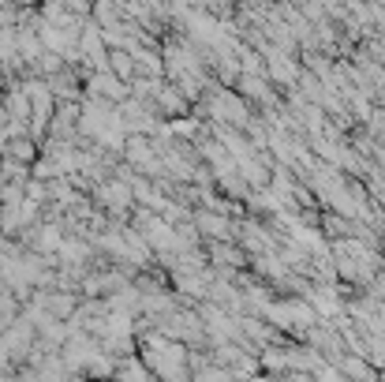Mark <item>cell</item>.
I'll use <instances>...</instances> for the list:
<instances>
[{"mask_svg": "<svg viewBox=\"0 0 385 382\" xmlns=\"http://www.w3.org/2000/svg\"><path fill=\"white\" fill-rule=\"evenodd\" d=\"M98 352H101V349L94 345L90 333H75V338L64 345V356H60V364H64V371H75V367L82 371V367H87Z\"/></svg>", "mask_w": 385, "mask_h": 382, "instance_id": "1", "label": "cell"}, {"mask_svg": "<svg viewBox=\"0 0 385 382\" xmlns=\"http://www.w3.org/2000/svg\"><path fill=\"white\" fill-rule=\"evenodd\" d=\"M124 154H127V161L131 165H139L142 173H158L161 169V161H158V154H153V142L146 139V135H131L127 139V147H124Z\"/></svg>", "mask_w": 385, "mask_h": 382, "instance_id": "2", "label": "cell"}, {"mask_svg": "<svg viewBox=\"0 0 385 382\" xmlns=\"http://www.w3.org/2000/svg\"><path fill=\"white\" fill-rule=\"evenodd\" d=\"M30 341H34V326H30V322H23V319H15V322H11V326H8V333L0 338V345L8 349V356H27Z\"/></svg>", "mask_w": 385, "mask_h": 382, "instance_id": "3", "label": "cell"}, {"mask_svg": "<svg viewBox=\"0 0 385 382\" xmlns=\"http://www.w3.org/2000/svg\"><path fill=\"white\" fill-rule=\"evenodd\" d=\"M90 90L98 94V98H109V101H127V87L120 82L113 71H98V75H90Z\"/></svg>", "mask_w": 385, "mask_h": 382, "instance_id": "4", "label": "cell"}, {"mask_svg": "<svg viewBox=\"0 0 385 382\" xmlns=\"http://www.w3.org/2000/svg\"><path fill=\"white\" fill-rule=\"evenodd\" d=\"M292 233V244L299 247V252H310V255H326L329 247H326V236H322L318 229H307L303 221L296 225V229H288Z\"/></svg>", "mask_w": 385, "mask_h": 382, "instance_id": "5", "label": "cell"}, {"mask_svg": "<svg viewBox=\"0 0 385 382\" xmlns=\"http://www.w3.org/2000/svg\"><path fill=\"white\" fill-rule=\"evenodd\" d=\"M307 304L315 307V315H326V319H341V312H344V307L336 304V289H333V285H318V292H310Z\"/></svg>", "mask_w": 385, "mask_h": 382, "instance_id": "6", "label": "cell"}, {"mask_svg": "<svg viewBox=\"0 0 385 382\" xmlns=\"http://www.w3.org/2000/svg\"><path fill=\"white\" fill-rule=\"evenodd\" d=\"M38 42H42L45 53H56V56L71 49V34L64 27H53V23H45V27L38 30Z\"/></svg>", "mask_w": 385, "mask_h": 382, "instance_id": "7", "label": "cell"}, {"mask_svg": "<svg viewBox=\"0 0 385 382\" xmlns=\"http://www.w3.org/2000/svg\"><path fill=\"white\" fill-rule=\"evenodd\" d=\"M266 56H270V64H266V71L277 79V82H288V87H292L296 82V75H299V68L288 61V56L281 53V49H266Z\"/></svg>", "mask_w": 385, "mask_h": 382, "instance_id": "8", "label": "cell"}, {"mask_svg": "<svg viewBox=\"0 0 385 382\" xmlns=\"http://www.w3.org/2000/svg\"><path fill=\"white\" fill-rule=\"evenodd\" d=\"M38 304L49 312V319H71L75 315V296H68V292H53V296H38Z\"/></svg>", "mask_w": 385, "mask_h": 382, "instance_id": "9", "label": "cell"}, {"mask_svg": "<svg viewBox=\"0 0 385 382\" xmlns=\"http://www.w3.org/2000/svg\"><path fill=\"white\" fill-rule=\"evenodd\" d=\"M101 199L109 202L113 210H131V199H135V195H131V184H124V180H109V184L101 187Z\"/></svg>", "mask_w": 385, "mask_h": 382, "instance_id": "10", "label": "cell"}, {"mask_svg": "<svg viewBox=\"0 0 385 382\" xmlns=\"http://www.w3.org/2000/svg\"><path fill=\"white\" fill-rule=\"evenodd\" d=\"M131 333H135L131 312H109L105 315V338H131Z\"/></svg>", "mask_w": 385, "mask_h": 382, "instance_id": "11", "label": "cell"}, {"mask_svg": "<svg viewBox=\"0 0 385 382\" xmlns=\"http://www.w3.org/2000/svg\"><path fill=\"white\" fill-rule=\"evenodd\" d=\"M4 105H8V121L11 124H27L30 121V98L23 94V87L11 90L8 98H4Z\"/></svg>", "mask_w": 385, "mask_h": 382, "instance_id": "12", "label": "cell"}, {"mask_svg": "<svg viewBox=\"0 0 385 382\" xmlns=\"http://www.w3.org/2000/svg\"><path fill=\"white\" fill-rule=\"evenodd\" d=\"M333 367H336L341 375H348V378L370 382V371H367V364L359 360V356H336V360H333Z\"/></svg>", "mask_w": 385, "mask_h": 382, "instance_id": "13", "label": "cell"}, {"mask_svg": "<svg viewBox=\"0 0 385 382\" xmlns=\"http://www.w3.org/2000/svg\"><path fill=\"white\" fill-rule=\"evenodd\" d=\"M109 68H113V75L124 82V87L135 79V61H131V53H124V49H116V53L109 56Z\"/></svg>", "mask_w": 385, "mask_h": 382, "instance_id": "14", "label": "cell"}, {"mask_svg": "<svg viewBox=\"0 0 385 382\" xmlns=\"http://www.w3.org/2000/svg\"><path fill=\"white\" fill-rule=\"evenodd\" d=\"M45 49H42V42H38V34H19V64H27V61H42Z\"/></svg>", "mask_w": 385, "mask_h": 382, "instance_id": "15", "label": "cell"}, {"mask_svg": "<svg viewBox=\"0 0 385 382\" xmlns=\"http://www.w3.org/2000/svg\"><path fill=\"white\" fill-rule=\"evenodd\" d=\"M262 315H266L277 330H292V312H288V304H281V300H270Z\"/></svg>", "mask_w": 385, "mask_h": 382, "instance_id": "16", "label": "cell"}, {"mask_svg": "<svg viewBox=\"0 0 385 382\" xmlns=\"http://www.w3.org/2000/svg\"><path fill=\"white\" fill-rule=\"evenodd\" d=\"M288 312H292V326H315V322H318V315H315V307H310L307 300H292V304H288Z\"/></svg>", "mask_w": 385, "mask_h": 382, "instance_id": "17", "label": "cell"}, {"mask_svg": "<svg viewBox=\"0 0 385 382\" xmlns=\"http://www.w3.org/2000/svg\"><path fill=\"white\" fill-rule=\"evenodd\" d=\"M60 244H64V233H60V225H56V221H53V225H45V229L38 233V247H42V252L56 255V252H60Z\"/></svg>", "mask_w": 385, "mask_h": 382, "instance_id": "18", "label": "cell"}, {"mask_svg": "<svg viewBox=\"0 0 385 382\" xmlns=\"http://www.w3.org/2000/svg\"><path fill=\"white\" fill-rule=\"evenodd\" d=\"M228 375H232V378H258V360H255V356H239V360L232 364V367H228Z\"/></svg>", "mask_w": 385, "mask_h": 382, "instance_id": "19", "label": "cell"}, {"mask_svg": "<svg viewBox=\"0 0 385 382\" xmlns=\"http://www.w3.org/2000/svg\"><path fill=\"white\" fill-rule=\"evenodd\" d=\"M258 364L266 367V371H284V367H288V352H281V349H273V345H266Z\"/></svg>", "mask_w": 385, "mask_h": 382, "instance_id": "20", "label": "cell"}, {"mask_svg": "<svg viewBox=\"0 0 385 382\" xmlns=\"http://www.w3.org/2000/svg\"><path fill=\"white\" fill-rule=\"evenodd\" d=\"M198 233H210V236H228V221L217 218V214H198Z\"/></svg>", "mask_w": 385, "mask_h": 382, "instance_id": "21", "label": "cell"}, {"mask_svg": "<svg viewBox=\"0 0 385 382\" xmlns=\"http://www.w3.org/2000/svg\"><path fill=\"white\" fill-rule=\"evenodd\" d=\"M4 150H8V158H11V161H19V165L34 158V142H30V139H11Z\"/></svg>", "mask_w": 385, "mask_h": 382, "instance_id": "22", "label": "cell"}, {"mask_svg": "<svg viewBox=\"0 0 385 382\" xmlns=\"http://www.w3.org/2000/svg\"><path fill=\"white\" fill-rule=\"evenodd\" d=\"M239 87H244V94H251V98L270 101V87H266V79H247V75H239Z\"/></svg>", "mask_w": 385, "mask_h": 382, "instance_id": "23", "label": "cell"}, {"mask_svg": "<svg viewBox=\"0 0 385 382\" xmlns=\"http://www.w3.org/2000/svg\"><path fill=\"white\" fill-rule=\"evenodd\" d=\"M120 382H150V371L139 360H127L124 367H120Z\"/></svg>", "mask_w": 385, "mask_h": 382, "instance_id": "24", "label": "cell"}, {"mask_svg": "<svg viewBox=\"0 0 385 382\" xmlns=\"http://www.w3.org/2000/svg\"><path fill=\"white\" fill-rule=\"evenodd\" d=\"M206 281H210V278H191V273H179V270H176V285H179L184 292H191V296H202V292H206Z\"/></svg>", "mask_w": 385, "mask_h": 382, "instance_id": "25", "label": "cell"}, {"mask_svg": "<svg viewBox=\"0 0 385 382\" xmlns=\"http://www.w3.org/2000/svg\"><path fill=\"white\" fill-rule=\"evenodd\" d=\"M270 180H273V195H277V199H281V195H292V191H296V184H292V176H288V169H273Z\"/></svg>", "mask_w": 385, "mask_h": 382, "instance_id": "26", "label": "cell"}, {"mask_svg": "<svg viewBox=\"0 0 385 382\" xmlns=\"http://www.w3.org/2000/svg\"><path fill=\"white\" fill-rule=\"evenodd\" d=\"M158 101H161V109H168V113H184V98H179L172 87H161L158 90Z\"/></svg>", "mask_w": 385, "mask_h": 382, "instance_id": "27", "label": "cell"}, {"mask_svg": "<svg viewBox=\"0 0 385 382\" xmlns=\"http://www.w3.org/2000/svg\"><path fill=\"white\" fill-rule=\"evenodd\" d=\"M64 262H82L87 259V244H75V240H64L60 244V252H56Z\"/></svg>", "mask_w": 385, "mask_h": 382, "instance_id": "28", "label": "cell"}, {"mask_svg": "<svg viewBox=\"0 0 385 382\" xmlns=\"http://www.w3.org/2000/svg\"><path fill=\"white\" fill-rule=\"evenodd\" d=\"M87 371H90L94 378H109V375H113V360H109L105 352H98V356L87 364Z\"/></svg>", "mask_w": 385, "mask_h": 382, "instance_id": "29", "label": "cell"}, {"mask_svg": "<svg viewBox=\"0 0 385 382\" xmlns=\"http://www.w3.org/2000/svg\"><path fill=\"white\" fill-rule=\"evenodd\" d=\"M23 199L34 202V207H42V202L49 199V187H45L42 180H27V191H23Z\"/></svg>", "mask_w": 385, "mask_h": 382, "instance_id": "30", "label": "cell"}, {"mask_svg": "<svg viewBox=\"0 0 385 382\" xmlns=\"http://www.w3.org/2000/svg\"><path fill=\"white\" fill-rule=\"evenodd\" d=\"M217 68H221V79H225V82H236V79H239V64H236V56L228 53V49H225V56H221Z\"/></svg>", "mask_w": 385, "mask_h": 382, "instance_id": "31", "label": "cell"}, {"mask_svg": "<svg viewBox=\"0 0 385 382\" xmlns=\"http://www.w3.org/2000/svg\"><path fill=\"white\" fill-rule=\"evenodd\" d=\"M244 236H247V247H251V252H255V247H258V252H262V247H266V233H262V229H255V225H244Z\"/></svg>", "mask_w": 385, "mask_h": 382, "instance_id": "32", "label": "cell"}, {"mask_svg": "<svg viewBox=\"0 0 385 382\" xmlns=\"http://www.w3.org/2000/svg\"><path fill=\"white\" fill-rule=\"evenodd\" d=\"M239 56H244V68H239V71H244L247 79H255V71H262V61H258V53H251V49H244V53H239Z\"/></svg>", "mask_w": 385, "mask_h": 382, "instance_id": "33", "label": "cell"}, {"mask_svg": "<svg viewBox=\"0 0 385 382\" xmlns=\"http://www.w3.org/2000/svg\"><path fill=\"white\" fill-rule=\"evenodd\" d=\"M255 266H258L262 273H273V278H284V262H281V259H273V255H270V259H258Z\"/></svg>", "mask_w": 385, "mask_h": 382, "instance_id": "34", "label": "cell"}, {"mask_svg": "<svg viewBox=\"0 0 385 382\" xmlns=\"http://www.w3.org/2000/svg\"><path fill=\"white\" fill-rule=\"evenodd\" d=\"M195 382H232V375H228L225 367H206V371H198Z\"/></svg>", "mask_w": 385, "mask_h": 382, "instance_id": "35", "label": "cell"}, {"mask_svg": "<svg viewBox=\"0 0 385 382\" xmlns=\"http://www.w3.org/2000/svg\"><path fill=\"white\" fill-rule=\"evenodd\" d=\"M310 378H315V382H344V375H341V371H336V367H333V364H322V367H318V371H315V375H310Z\"/></svg>", "mask_w": 385, "mask_h": 382, "instance_id": "36", "label": "cell"}, {"mask_svg": "<svg viewBox=\"0 0 385 382\" xmlns=\"http://www.w3.org/2000/svg\"><path fill=\"white\" fill-rule=\"evenodd\" d=\"M38 64H42V71H45V75H56V71H60V56H56V53H45Z\"/></svg>", "mask_w": 385, "mask_h": 382, "instance_id": "37", "label": "cell"}, {"mask_svg": "<svg viewBox=\"0 0 385 382\" xmlns=\"http://www.w3.org/2000/svg\"><path fill=\"white\" fill-rule=\"evenodd\" d=\"M11 315H15V300H11V296H0V322H8Z\"/></svg>", "mask_w": 385, "mask_h": 382, "instance_id": "38", "label": "cell"}, {"mask_svg": "<svg viewBox=\"0 0 385 382\" xmlns=\"http://www.w3.org/2000/svg\"><path fill=\"white\" fill-rule=\"evenodd\" d=\"M168 131H176V135H191V131H195V121H176V124H168Z\"/></svg>", "mask_w": 385, "mask_h": 382, "instance_id": "39", "label": "cell"}, {"mask_svg": "<svg viewBox=\"0 0 385 382\" xmlns=\"http://www.w3.org/2000/svg\"><path fill=\"white\" fill-rule=\"evenodd\" d=\"M19 382H45V378H42V375H38V371H27V375H23V378H19Z\"/></svg>", "mask_w": 385, "mask_h": 382, "instance_id": "40", "label": "cell"}, {"mask_svg": "<svg viewBox=\"0 0 385 382\" xmlns=\"http://www.w3.org/2000/svg\"><path fill=\"white\" fill-rule=\"evenodd\" d=\"M4 147H8V128L0 124V150H4Z\"/></svg>", "mask_w": 385, "mask_h": 382, "instance_id": "41", "label": "cell"}, {"mask_svg": "<svg viewBox=\"0 0 385 382\" xmlns=\"http://www.w3.org/2000/svg\"><path fill=\"white\" fill-rule=\"evenodd\" d=\"M292 382H315V378H310V375H299V371H296V375H292Z\"/></svg>", "mask_w": 385, "mask_h": 382, "instance_id": "42", "label": "cell"}, {"mask_svg": "<svg viewBox=\"0 0 385 382\" xmlns=\"http://www.w3.org/2000/svg\"><path fill=\"white\" fill-rule=\"evenodd\" d=\"M4 19H8V11H4V8H0V27H4Z\"/></svg>", "mask_w": 385, "mask_h": 382, "instance_id": "43", "label": "cell"}, {"mask_svg": "<svg viewBox=\"0 0 385 382\" xmlns=\"http://www.w3.org/2000/svg\"><path fill=\"white\" fill-rule=\"evenodd\" d=\"M0 382H11V378H0Z\"/></svg>", "mask_w": 385, "mask_h": 382, "instance_id": "44", "label": "cell"}]
</instances>
